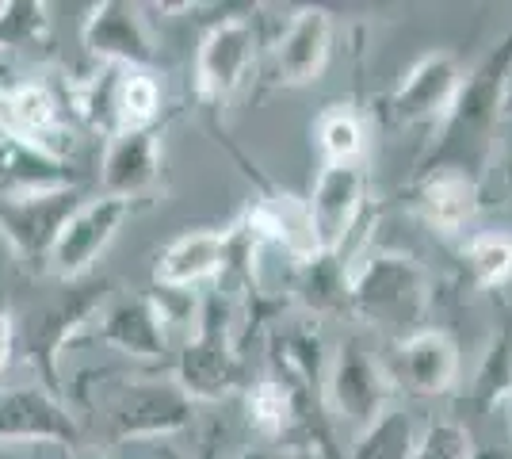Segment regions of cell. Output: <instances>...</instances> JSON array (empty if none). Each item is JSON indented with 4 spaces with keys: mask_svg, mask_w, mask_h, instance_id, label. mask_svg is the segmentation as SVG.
I'll use <instances>...</instances> for the list:
<instances>
[{
    "mask_svg": "<svg viewBox=\"0 0 512 459\" xmlns=\"http://www.w3.org/2000/svg\"><path fill=\"white\" fill-rule=\"evenodd\" d=\"M314 138L325 165H360L363 119L348 104H329L314 123Z\"/></svg>",
    "mask_w": 512,
    "mask_h": 459,
    "instance_id": "4316f807",
    "label": "cell"
},
{
    "mask_svg": "<svg viewBox=\"0 0 512 459\" xmlns=\"http://www.w3.org/2000/svg\"><path fill=\"white\" fill-rule=\"evenodd\" d=\"M333 46V20L325 8H299L276 43V85L299 88L318 81Z\"/></svg>",
    "mask_w": 512,
    "mask_h": 459,
    "instance_id": "d6986e66",
    "label": "cell"
},
{
    "mask_svg": "<svg viewBox=\"0 0 512 459\" xmlns=\"http://www.w3.org/2000/svg\"><path fill=\"white\" fill-rule=\"evenodd\" d=\"M130 211H134V203H127V199H115V196L85 199V203L65 219L46 268H50L62 284H81L88 272L96 268V261L104 257L107 245L115 241V234L123 230V222L130 219Z\"/></svg>",
    "mask_w": 512,
    "mask_h": 459,
    "instance_id": "52a82bcc",
    "label": "cell"
},
{
    "mask_svg": "<svg viewBox=\"0 0 512 459\" xmlns=\"http://www.w3.org/2000/svg\"><path fill=\"white\" fill-rule=\"evenodd\" d=\"M150 459H188V456H184L176 444H169V440H165V444H157V448H153Z\"/></svg>",
    "mask_w": 512,
    "mask_h": 459,
    "instance_id": "1f68e13d",
    "label": "cell"
},
{
    "mask_svg": "<svg viewBox=\"0 0 512 459\" xmlns=\"http://www.w3.org/2000/svg\"><path fill=\"white\" fill-rule=\"evenodd\" d=\"M161 115V81L153 69H119L115 96H111V119L119 131H150Z\"/></svg>",
    "mask_w": 512,
    "mask_h": 459,
    "instance_id": "603a6c76",
    "label": "cell"
},
{
    "mask_svg": "<svg viewBox=\"0 0 512 459\" xmlns=\"http://www.w3.org/2000/svg\"><path fill=\"white\" fill-rule=\"evenodd\" d=\"M463 88V69L451 50H432L417 66L402 77V85L390 96V115L398 127H421V123H440L455 104Z\"/></svg>",
    "mask_w": 512,
    "mask_h": 459,
    "instance_id": "4fadbf2b",
    "label": "cell"
},
{
    "mask_svg": "<svg viewBox=\"0 0 512 459\" xmlns=\"http://www.w3.org/2000/svg\"><path fill=\"white\" fill-rule=\"evenodd\" d=\"M107 303L104 284H69L58 303L43 306L23 333V349L27 360L35 364V372L43 379V387L50 394L62 391V375H58V360L62 352L73 349V341L88 329V322L100 314V306Z\"/></svg>",
    "mask_w": 512,
    "mask_h": 459,
    "instance_id": "5b68a950",
    "label": "cell"
},
{
    "mask_svg": "<svg viewBox=\"0 0 512 459\" xmlns=\"http://www.w3.org/2000/svg\"><path fill=\"white\" fill-rule=\"evenodd\" d=\"M161 176V131H119L107 138L104 165H100V196L134 203L146 196Z\"/></svg>",
    "mask_w": 512,
    "mask_h": 459,
    "instance_id": "e0dca14e",
    "label": "cell"
},
{
    "mask_svg": "<svg viewBox=\"0 0 512 459\" xmlns=\"http://www.w3.org/2000/svg\"><path fill=\"white\" fill-rule=\"evenodd\" d=\"M459 375V345L444 329H417L402 341V379L413 394H444Z\"/></svg>",
    "mask_w": 512,
    "mask_h": 459,
    "instance_id": "ffe728a7",
    "label": "cell"
},
{
    "mask_svg": "<svg viewBox=\"0 0 512 459\" xmlns=\"http://www.w3.org/2000/svg\"><path fill=\"white\" fill-rule=\"evenodd\" d=\"M226 268H230V238L218 230H188L161 249V257L153 264V284L195 291L222 280Z\"/></svg>",
    "mask_w": 512,
    "mask_h": 459,
    "instance_id": "ac0fdd59",
    "label": "cell"
},
{
    "mask_svg": "<svg viewBox=\"0 0 512 459\" xmlns=\"http://www.w3.org/2000/svg\"><path fill=\"white\" fill-rule=\"evenodd\" d=\"M413 211L436 234H459L478 211V184L459 173H425L413 188Z\"/></svg>",
    "mask_w": 512,
    "mask_h": 459,
    "instance_id": "44dd1931",
    "label": "cell"
},
{
    "mask_svg": "<svg viewBox=\"0 0 512 459\" xmlns=\"http://www.w3.org/2000/svg\"><path fill=\"white\" fill-rule=\"evenodd\" d=\"M12 352H16V318H12V306L0 291V372L8 368Z\"/></svg>",
    "mask_w": 512,
    "mask_h": 459,
    "instance_id": "4dcf8cb0",
    "label": "cell"
},
{
    "mask_svg": "<svg viewBox=\"0 0 512 459\" xmlns=\"http://www.w3.org/2000/svg\"><path fill=\"white\" fill-rule=\"evenodd\" d=\"M295 291H299L302 306H310L314 314H333V310L348 306V276L333 253H318V257L302 261L295 268Z\"/></svg>",
    "mask_w": 512,
    "mask_h": 459,
    "instance_id": "484cf974",
    "label": "cell"
},
{
    "mask_svg": "<svg viewBox=\"0 0 512 459\" xmlns=\"http://www.w3.org/2000/svg\"><path fill=\"white\" fill-rule=\"evenodd\" d=\"M463 268L478 287H505L512 280V234L509 230H482L463 245Z\"/></svg>",
    "mask_w": 512,
    "mask_h": 459,
    "instance_id": "83f0119b",
    "label": "cell"
},
{
    "mask_svg": "<svg viewBox=\"0 0 512 459\" xmlns=\"http://www.w3.org/2000/svg\"><path fill=\"white\" fill-rule=\"evenodd\" d=\"M295 410H299V402H295V383H287V379L264 375V379H256L253 387L245 391V421H249L264 440L283 437V433L291 429V421H295Z\"/></svg>",
    "mask_w": 512,
    "mask_h": 459,
    "instance_id": "cb8c5ba5",
    "label": "cell"
},
{
    "mask_svg": "<svg viewBox=\"0 0 512 459\" xmlns=\"http://www.w3.org/2000/svg\"><path fill=\"white\" fill-rule=\"evenodd\" d=\"M432 284L425 264L409 253H375L363 268L348 276V310L375 329L394 333H417V322H425Z\"/></svg>",
    "mask_w": 512,
    "mask_h": 459,
    "instance_id": "7a4b0ae2",
    "label": "cell"
},
{
    "mask_svg": "<svg viewBox=\"0 0 512 459\" xmlns=\"http://www.w3.org/2000/svg\"><path fill=\"white\" fill-rule=\"evenodd\" d=\"M199 459H218V448H214V444H203V452H199Z\"/></svg>",
    "mask_w": 512,
    "mask_h": 459,
    "instance_id": "e575fe53",
    "label": "cell"
},
{
    "mask_svg": "<svg viewBox=\"0 0 512 459\" xmlns=\"http://www.w3.org/2000/svg\"><path fill=\"white\" fill-rule=\"evenodd\" d=\"M85 188H58L43 196L0 199V241L23 268H46L65 219L85 203Z\"/></svg>",
    "mask_w": 512,
    "mask_h": 459,
    "instance_id": "8992f818",
    "label": "cell"
},
{
    "mask_svg": "<svg viewBox=\"0 0 512 459\" xmlns=\"http://www.w3.org/2000/svg\"><path fill=\"white\" fill-rule=\"evenodd\" d=\"M100 341L107 349L123 352L130 360H161L169 349V333L150 295H119L100 306L77 341ZM73 341V345H77Z\"/></svg>",
    "mask_w": 512,
    "mask_h": 459,
    "instance_id": "7c38bea8",
    "label": "cell"
},
{
    "mask_svg": "<svg viewBox=\"0 0 512 459\" xmlns=\"http://www.w3.org/2000/svg\"><path fill=\"white\" fill-rule=\"evenodd\" d=\"M237 352H234V322H230V303L222 299V291L203 295L199 306V322L195 337L176 360V383L192 402H218L234 391L237 383Z\"/></svg>",
    "mask_w": 512,
    "mask_h": 459,
    "instance_id": "3957f363",
    "label": "cell"
},
{
    "mask_svg": "<svg viewBox=\"0 0 512 459\" xmlns=\"http://www.w3.org/2000/svg\"><path fill=\"white\" fill-rule=\"evenodd\" d=\"M512 77V31L493 46L490 54L463 77L448 115L440 119V131L432 150L421 157L425 173H459L482 184L497 150V123L505 119V88Z\"/></svg>",
    "mask_w": 512,
    "mask_h": 459,
    "instance_id": "6da1fadb",
    "label": "cell"
},
{
    "mask_svg": "<svg viewBox=\"0 0 512 459\" xmlns=\"http://www.w3.org/2000/svg\"><path fill=\"white\" fill-rule=\"evenodd\" d=\"M363 188H367V176L360 165H325L321 169L318 184L306 199L321 253L337 257L344 249V241L356 230V219L363 211Z\"/></svg>",
    "mask_w": 512,
    "mask_h": 459,
    "instance_id": "5bb4252c",
    "label": "cell"
},
{
    "mask_svg": "<svg viewBox=\"0 0 512 459\" xmlns=\"http://www.w3.org/2000/svg\"><path fill=\"white\" fill-rule=\"evenodd\" d=\"M58 188H81V173L62 153L0 134V199L43 196Z\"/></svg>",
    "mask_w": 512,
    "mask_h": 459,
    "instance_id": "2e32d148",
    "label": "cell"
},
{
    "mask_svg": "<svg viewBox=\"0 0 512 459\" xmlns=\"http://www.w3.org/2000/svg\"><path fill=\"white\" fill-rule=\"evenodd\" d=\"M509 180H512V165H509Z\"/></svg>",
    "mask_w": 512,
    "mask_h": 459,
    "instance_id": "74e56055",
    "label": "cell"
},
{
    "mask_svg": "<svg viewBox=\"0 0 512 459\" xmlns=\"http://www.w3.org/2000/svg\"><path fill=\"white\" fill-rule=\"evenodd\" d=\"M505 115L512 119V77H509V88H505Z\"/></svg>",
    "mask_w": 512,
    "mask_h": 459,
    "instance_id": "d590c367",
    "label": "cell"
},
{
    "mask_svg": "<svg viewBox=\"0 0 512 459\" xmlns=\"http://www.w3.org/2000/svg\"><path fill=\"white\" fill-rule=\"evenodd\" d=\"M195 402L176 379H130L107 402V440H169L192 429Z\"/></svg>",
    "mask_w": 512,
    "mask_h": 459,
    "instance_id": "277c9868",
    "label": "cell"
},
{
    "mask_svg": "<svg viewBox=\"0 0 512 459\" xmlns=\"http://www.w3.org/2000/svg\"><path fill=\"white\" fill-rule=\"evenodd\" d=\"M77 459H115V456H107V452H88V456H77Z\"/></svg>",
    "mask_w": 512,
    "mask_h": 459,
    "instance_id": "8d00e7d4",
    "label": "cell"
},
{
    "mask_svg": "<svg viewBox=\"0 0 512 459\" xmlns=\"http://www.w3.org/2000/svg\"><path fill=\"white\" fill-rule=\"evenodd\" d=\"M81 43L104 66L153 69V62H157V39H153L150 20H146V8L127 4V0L92 4L85 27H81Z\"/></svg>",
    "mask_w": 512,
    "mask_h": 459,
    "instance_id": "30bf717a",
    "label": "cell"
},
{
    "mask_svg": "<svg viewBox=\"0 0 512 459\" xmlns=\"http://www.w3.org/2000/svg\"><path fill=\"white\" fill-rule=\"evenodd\" d=\"M241 226L253 241L279 249L287 261L295 264L321 253L314 222H310V207H306V199L291 196V192H272V196L256 199Z\"/></svg>",
    "mask_w": 512,
    "mask_h": 459,
    "instance_id": "9a60e30c",
    "label": "cell"
},
{
    "mask_svg": "<svg viewBox=\"0 0 512 459\" xmlns=\"http://www.w3.org/2000/svg\"><path fill=\"white\" fill-rule=\"evenodd\" d=\"M394 383L383 372V364L367 352L363 341L348 337L341 349L333 352V364L325 372V402L329 410L348 421V425H371L375 417L390 410Z\"/></svg>",
    "mask_w": 512,
    "mask_h": 459,
    "instance_id": "ba28073f",
    "label": "cell"
},
{
    "mask_svg": "<svg viewBox=\"0 0 512 459\" xmlns=\"http://www.w3.org/2000/svg\"><path fill=\"white\" fill-rule=\"evenodd\" d=\"M234 459H276V452H268V448H245Z\"/></svg>",
    "mask_w": 512,
    "mask_h": 459,
    "instance_id": "d6a6232c",
    "label": "cell"
},
{
    "mask_svg": "<svg viewBox=\"0 0 512 459\" xmlns=\"http://www.w3.org/2000/svg\"><path fill=\"white\" fill-rule=\"evenodd\" d=\"M58 127H62V108L46 85L0 88V134L54 150L50 138L58 134Z\"/></svg>",
    "mask_w": 512,
    "mask_h": 459,
    "instance_id": "7402d4cb",
    "label": "cell"
},
{
    "mask_svg": "<svg viewBox=\"0 0 512 459\" xmlns=\"http://www.w3.org/2000/svg\"><path fill=\"white\" fill-rule=\"evenodd\" d=\"M4 444H81V425L73 410L43 383L12 387L0 394V448Z\"/></svg>",
    "mask_w": 512,
    "mask_h": 459,
    "instance_id": "8fae6325",
    "label": "cell"
},
{
    "mask_svg": "<svg viewBox=\"0 0 512 459\" xmlns=\"http://www.w3.org/2000/svg\"><path fill=\"white\" fill-rule=\"evenodd\" d=\"M50 31V8L39 0H8L0 4V50L35 46Z\"/></svg>",
    "mask_w": 512,
    "mask_h": 459,
    "instance_id": "f1b7e54d",
    "label": "cell"
},
{
    "mask_svg": "<svg viewBox=\"0 0 512 459\" xmlns=\"http://www.w3.org/2000/svg\"><path fill=\"white\" fill-rule=\"evenodd\" d=\"M470 459H512L509 452H497V448H474V456Z\"/></svg>",
    "mask_w": 512,
    "mask_h": 459,
    "instance_id": "836d02e7",
    "label": "cell"
},
{
    "mask_svg": "<svg viewBox=\"0 0 512 459\" xmlns=\"http://www.w3.org/2000/svg\"><path fill=\"white\" fill-rule=\"evenodd\" d=\"M256 62V27L245 16L211 23L195 50V92L203 104H226Z\"/></svg>",
    "mask_w": 512,
    "mask_h": 459,
    "instance_id": "9c48e42d",
    "label": "cell"
},
{
    "mask_svg": "<svg viewBox=\"0 0 512 459\" xmlns=\"http://www.w3.org/2000/svg\"><path fill=\"white\" fill-rule=\"evenodd\" d=\"M474 456V437L467 433V425L459 421H432L425 425V433L417 437L413 459H470Z\"/></svg>",
    "mask_w": 512,
    "mask_h": 459,
    "instance_id": "f546056e",
    "label": "cell"
},
{
    "mask_svg": "<svg viewBox=\"0 0 512 459\" xmlns=\"http://www.w3.org/2000/svg\"><path fill=\"white\" fill-rule=\"evenodd\" d=\"M413 448H417V421L406 410L390 406L371 425H363L348 459H413Z\"/></svg>",
    "mask_w": 512,
    "mask_h": 459,
    "instance_id": "d4e9b609",
    "label": "cell"
}]
</instances>
